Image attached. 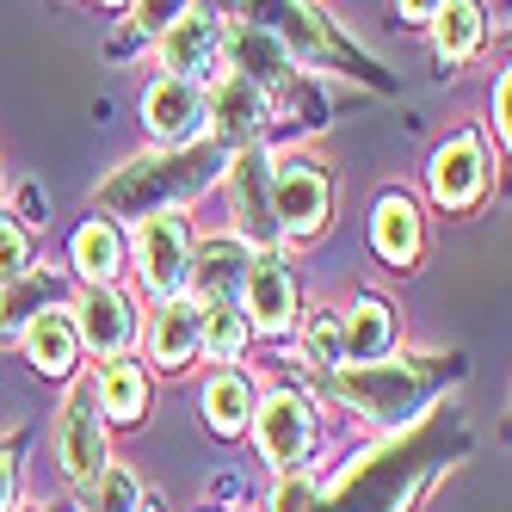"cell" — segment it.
<instances>
[{
  "instance_id": "obj_1",
  "label": "cell",
  "mask_w": 512,
  "mask_h": 512,
  "mask_svg": "<svg viewBox=\"0 0 512 512\" xmlns=\"http://www.w3.org/2000/svg\"><path fill=\"white\" fill-rule=\"evenodd\" d=\"M56 463H62L68 482H81V488L112 463L105 457V414H99V383L93 377L68 389L62 414H56Z\"/></svg>"
},
{
  "instance_id": "obj_2",
  "label": "cell",
  "mask_w": 512,
  "mask_h": 512,
  "mask_svg": "<svg viewBox=\"0 0 512 512\" xmlns=\"http://www.w3.org/2000/svg\"><path fill=\"white\" fill-rule=\"evenodd\" d=\"M136 272L155 297H179V284L192 278V229L179 210H149L136 223Z\"/></svg>"
},
{
  "instance_id": "obj_3",
  "label": "cell",
  "mask_w": 512,
  "mask_h": 512,
  "mask_svg": "<svg viewBox=\"0 0 512 512\" xmlns=\"http://www.w3.org/2000/svg\"><path fill=\"white\" fill-rule=\"evenodd\" d=\"M327 223V173L309 155H284L272 167V229L303 241Z\"/></svg>"
},
{
  "instance_id": "obj_4",
  "label": "cell",
  "mask_w": 512,
  "mask_h": 512,
  "mask_svg": "<svg viewBox=\"0 0 512 512\" xmlns=\"http://www.w3.org/2000/svg\"><path fill=\"white\" fill-rule=\"evenodd\" d=\"M68 315H75L81 346H93L105 364L124 358V352H130V340H136V315H130V303L118 297L112 284H93L87 297H81V309H68Z\"/></svg>"
},
{
  "instance_id": "obj_5",
  "label": "cell",
  "mask_w": 512,
  "mask_h": 512,
  "mask_svg": "<svg viewBox=\"0 0 512 512\" xmlns=\"http://www.w3.org/2000/svg\"><path fill=\"white\" fill-rule=\"evenodd\" d=\"M241 309L253 315V327H260V334H284L290 315H297V290H290V272L272 260V253H247Z\"/></svg>"
},
{
  "instance_id": "obj_6",
  "label": "cell",
  "mask_w": 512,
  "mask_h": 512,
  "mask_svg": "<svg viewBox=\"0 0 512 512\" xmlns=\"http://www.w3.org/2000/svg\"><path fill=\"white\" fill-rule=\"evenodd\" d=\"M142 124H149L155 142H186L204 124V93H198V81L161 75L149 93H142Z\"/></svg>"
},
{
  "instance_id": "obj_7",
  "label": "cell",
  "mask_w": 512,
  "mask_h": 512,
  "mask_svg": "<svg viewBox=\"0 0 512 512\" xmlns=\"http://www.w3.org/2000/svg\"><path fill=\"white\" fill-rule=\"evenodd\" d=\"M253 438H260L266 463H278V469L297 463L309 451V408H303V395H290V389L266 395L260 401V420H253Z\"/></svg>"
},
{
  "instance_id": "obj_8",
  "label": "cell",
  "mask_w": 512,
  "mask_h": 512,
  "mask_svg": "<svg viewBox=\"0 0 512 512\" xmlns=\"http://www.w3.org/2000/svg\"><path fill=\"white\" fill-rule=\"evenodd\" d=\"M488 192V167H482V142L475 136H451L432 161V198L445 210H469Z\"/></svg>"
},
{
  "instance_id": "obj_9",
  "label": "cell",
  "mask_w": 512,
  "mask_h": 512,
  "mask_svg": "<svg viewBox=\"0 0 512 512\" xmlns=\"http://www.w3.org/2000/svg\"><path fill=\"white\" fill-rule=\"evenodd\" d=\"M198 340H204V309L186 303V297H167L149 321V358L161 371H179V364L198 352Z\"/></svg>"
},
{
  "instance_id": "obj_10",
  "label": "cell",
  "mask_w": 512,
  "mask_h": 512,
  "mask_svg": "<svg viewBox=\"0 0 512 512\" xmlns=\"http://www.w3.org/2000/svg\"><path fill=\"white\" fill-rule=\"evenodd\" d=\"M229 192H235V216H241V235L266 241L272 235V161L260 149H247L229 167Z\"/></svg>"
},
{
  "instance_id": "obj_11",
  "label": "cell",
  "mask_w": 512,
  "mask_h": 512,
  "mask_svg": "<svg viewBox=\"0 0 512 512\" xmlns=\"http://www.w3.org/2000/svg\"><path fill=\"white\" fill-rule=\"evenodd\" d=\"M204 118H216V136L223 142H253V130H260V118H266V99H260L253 81L223 75L204 93Z\"/></svg>"
},
{
  "instance_id": "obj_12",
  "label": "cell",
  "mask_w": 512,
  "mask_h": 512,
  "mask_svg": "<svg viewBox=\"0 0 512 512\" xmlns=\"http://www.w3.org/2000/svg\"><path fill=\"white\" fill-rule=\"evenodd\" d=\"M25 352H31V364L38 371H50V377H68L75 371V352H81V334H75V315L68 309H38L31 315V327H25Z\"/></svg>"
},
{
  "instance_id": "obj_13",
  "label": "cell",
  "mask_w": 512,
  "mask_h": 512,
  "mask_svg": "<svg viewBox=\"0 0 512 512\" xmlns=\"http://www.w3.org/2000/svg\"><path fill=\"white\" fill-rule=\"evenodd\" d=\"M247 241L241 235H216V241H204V253L192 260V272H198V290H204V309H216V303H235L241 297V272H247Z\"/></svg>"
},
{
  "instance_id": "obj_14",
  "label": "cell",
  "mask_w": 512,
  "mask_h": 512,
  "mask_svg": "<svg viewBox=\"0 0 512 512\" xmlns=\"http://www.w3.org/2000/svg\"><path fill=\"white\" fill-rule=\"evenodd\" d=\"M210 50H216V25H210L204 13H173V19L161 25V68H167V75L192 81Z\"/></svg>"
},
{
  "instance_id": "obj_15",
  "label": "cell",
  "mask_w": 512,
  "mask_h": 512,
  "mask_svg": "<svg viewBox=\"0 0 512 512\" xmlns=\"http://www.w3.org/2000/svg\"><path fill=\"white\" fill-rule=\"evenodd\" d=\"M340 389L358 401L364 414H377V420H389V414H401V401L414 395V371H395V364H352V371L340 377Z\"/></svg>"
},
{
  "instance_id": "obj_16",
  "label": "cell",
  "mask_w": 512,
  "mask_h": 512,
  "mask_svg": "<svg viewBox=\"0 0 512 512\" xmlns=\"http://www.w3.org/2000/svg\"><path fill=\"white\" fill-rule=\"evenodd\" d=\"M371 235H377V253H383L389 266H414V260H420V210L401 198V192H389V198L377 204Z\"/></svg>"
},
{
  "instance_id": "obj_17",
  "label": "cell",
  "mask_w": 512,
  "mask_h": 512,
  "mask_svg": "<svg viewBox=\"0 0 512 512\" xmlns=\"http://www.w3.org/2000/svg\"><path fill=\"white\" fill-rule=\"evenodd\" d=\"M383 352H389V309L377 297H364L340 321V358L346 364H364V358H383Z\"/></svg>"
},
{
  "instance_id": "obj_18",
  "label": "cell",
  "mask_w": 512,
  "mask_h": 512,
  "mask_svg": "<svg viewBox=\"0 0 512 512\" xmlns=\"http://www.w3.org/2000/svg\"><path fill=\"white\" fill-rule=\"evenodd\" d=\"M241 7L260 19V31H284L290 44H303L309 56L315 50H327V31H321V19L309 13V7H297V0H241ZM247 19V25H253Z\"/></svg>"
},
{
  "instance_id": "obj_19",
  "label": "cell",
  "mask_w": 512,
  "mask_h": 512,
  "mask_svg": "<svg viewBox=\"0 0 512 512\" xmlns=\"http://www.w3.org/2000/svg\"><path fill=\"white\" fill-rule=\"evenodd\" d=\"M229 62H235V75L241 81H253V87H260V81H278L284 75V44L272 38V31H260V25H241L235 31V38H229Z\"/></svg>"
},
{
  "instance_id": "obj_20",
  "label": "cell",
  "mask_w": 512,
  "mask_h": 512,
  "mask_svg": "<svg viewBox=\"0 0 512 512\" xmlns=\"http://www.w3.org/2000/svg\"><path fill=\"white\" fill-rule=\"evenodd\" d=\"M426 25H438V56H451V62H463L475 44H482V31H488V19H482L475 0H445Z\"/></svg>"
},
{
  "instance_id": "obj_21",
  "label": "cell",
  "mask_w": 512,
  "mask_h": 512,
  "mask_svg": "<svg viewBox=\"0 0 512 512\" xmlns=\"http://www.w3.org/2000/svg\"><path fill=\"white\" fill-rule=\"evenodd\" d=\"M118 260H124V247H118V229L112 223H87L75 235V266H81V278L112 284L118 278Z\"/></svg>"
},
{
  "instance_id": "obj_22",
  "label": "cell",
  "mask_w": 512,
  "mask_h": 512,
  "mask_svg": "<svg viewBox=\"0 0 512 512\" xmlns=\"http://www.w3.org/2000/svg\"><path fill=\"white\" fill-rule=\"evenodd\" d=\"M93 383H99V401H105V414H112V420H136V414H142V395H149V383H142L136 364L112 358Z\"/></svg>"
},
{
  "instance_id": "obj_23",
  "label": "cell",
  "mask_w": 512,
  "mask_h": 512,
  "mask_svg": "<svg viewBox=\"0 0 512 512\" xmlns=\"http://www.w3.org/2000/svg\"><path fill=\"white\" fill-rule=\"evenodd\" d=\"M204 414H210L216 432H241V420L253 414V389H247L235 371H223V377L204 389Z\"/></svg>"
},
{
  "instance_id": "obj_24",
  "label": "cell",
  "mask_w": 512,
  "mask_h": 512,
  "mask_svg": "<svg viewBox=\"0 0 512 512\" xmlns=\"http://www.w3.org/2000/svg\"><path fill=\"white\" fill-rule=\"evenodd\" d=\"M216 364H235V352L247 346V321H241V309L235 303H216V309H204V340H198Z\"/></svg>"
},
{
  "instance_id": "obj_25",
  "label": "cell",
  "mask_w": 512,
  "mask_h": 512,
  "mask_svg": "<svg viewBox=\"0 0 512 512\" xmlns=\"http://www.w3.org/2000/svg\"><path fill=\"white\" fill-rule=\"evenodd\" d=\"M87 488H93V512H142V488H136V475H130V469H118V463H105Z\"/></svg>"
},
{
  "instance_id": "obj_26",
  "label": "cell",
  "mask_w": 512,
  "mask_h": 512,
  "mask_svg": "<svg viewBox=\"0 0 512 512\" xmlns=\"http://www.w3.org/2000/svg\"><path fill=\"white\" fill-rule=\"evenodd\" d=\"M19 309H50V290H44V278H0V334H13V327L25 321Z\"/></svg>"
},
{
  "instance_id": "obj_27",
  "label": "cell",
  "mask_w": 512,
  "mask_h": 512,
  "mask_svg": "<svg viewBox=\"0 0 512 512\" xmlns=\"http://www.w3.org/2000/svg\"><path fill=\"white\" fill-rule=\"evenodd\" d=\"M25 272V235L0 216V278H19Z\"/></svg>"
},
{
  "instance_id": "obj_28",
  "label": "cell",
  "mask_w": 512,
  "mask_h": 512,
  "mask_svg": "<svg viewBox=\"0 0 512 512\" xmlns=\"http://www.w3.org/2000/svg\"><path fill=\"white\" fill-rule=\"evenodd\" d=\"M438 7H445V0H401V19H414V25H426Z\"/></svg>"
},
{
  "instance_id": "obj_29",
  "label": "cell",
  "mask_w": 512,
  "mask_h": 512,
  "mask_svg": "<svg viewBox=\"0 0 512 512\" xmlns=\"http://www.w3.org/2000/svg\"><path fill=\"white\" fill-rule=\"evenodd\" d=\"M167 19H173V0H142V25H149V31L167 25Z\"/></svg>"
},
{
  "instance_id": "obj_30",
  "label": "cell",
  "mask_w": 512,
  "mask_h": 512,
  "mask_svg": "<svg viewBox=\"0 0 512 512\" xmlns=\"http://www.w3.org/2000/svg\"><path fill=\"white\" fill-rule=\"evenodd\" d=\"M13 506V457H0V512Z\"/></svg>"
}]
</instances>
